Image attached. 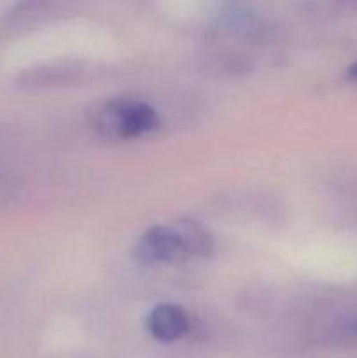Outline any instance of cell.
I'll list each match as a JSON object with an SVG mask.
<instances>
[{
	"label": "cell",
	"mask_w": 357,
	"mask_h": 358,
	"mask_svg": "<svg viewBox=\"0 0 357 358\" xmlns=\"http://www.w3.org/2000/svg\"><path fill=\"white\" fill-rule=\"evenodd\" d=\"M212 250V236L195 220H178L147 229L136 241L135 255L144 264L182 262L205 257Z\"/></svg>",
	"instance_id": "obj_1"
},
{
	"label": "cell",
	"mask_w": 357,
	"mask_h": 358,
	"mask_svg": "<svg viewBox=\"0 0 357 358\" xmlns=\"http://www.w3.org/2000/svg\"><path fill=\"white\" fill-rule=\"evenodd\" d=\"M98 131L112 138H136L158 126V114L149 103L136 98H114L94 114Z\"/></svg>",
	"instance_id": "obj_2"
},
{
	"label": "cell",
	"mask_w": 357,
	"mask_h": 358,
	"mask_svg": "<svg viewBox=\"0 0 357 358\" xmlns=\"http://www.w3.org/2000/svg\"><path fill=\"white\" fill-rule=\"evenodd\" d=\"M147 331L161 343L177 341L189 331V318L177 304H158L147 317Z\"/></svg>",
	"instance_id": "obj_3"
},
{
	"label": "cell",
	"mask_w": 357,
	"mask_h": 358,
	"mask_svg": "<svg viewBox=\"0 0 357 358\" xmlns=\"http://www.w3.org/2000/svg\"><path fill=\"white\" fill-rule=\"evenodd\" d=\"M346 76H349V79H352V80H357V62L354 63V65L350 66L349 70H346Z\"/></svg>",
	"instance_id": "obj_4"
}]
</instances>
